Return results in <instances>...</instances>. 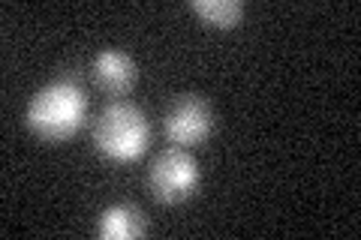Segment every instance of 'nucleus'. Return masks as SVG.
<instances>
[{
  "label": "nucleus",
  "instance_id": "nucleus-1",
  "mask_svg": "<svg viewBox=\"0 0 361 240\" xmlns=\"http://www.w3.org/2000/svg\"><path fill=\"white\" fill-rule=\"evenodd\" d=\"M87 118V94L78 78L63 75L54 78L27 106V127L33 135H39L42 141H70L73 135L85 127Z\"/></svg>",
  "mask_w": 361,
  "mask_h": 240
},
{
  "label": "nucleus",
  "instance_id": "nucleus-4",
  "mask_svg": "<svg viewBox=\"0 0 361 240\" xmlns=\"http://www.w3.org/2000/svg\"><path fill=\"white\" fill-rule=\"evenodd\" d=\"M214 130V111L208 106V99H202L196 94L178 96L172 106L166 108L163 118V135L175 147H193L202 144Z\"/></svg>",
  "mask_w": 361,
  "mask_h": 240
},
{
  "label": "nucleus",
  "instance_id": "nucleus-7",
  "mask_svg": "<svg viewBox=\"0 0 361 240\" xmlns=\"http://www.w3.org/2000/svg\"><path fill=\"white\" fill-rule=\"evenodd\" d=\"M190 9L217 30H235L244 18V4L238 0H190Z\"/></svg>",
  "mask_w": 361,
  "mask_h": 240
},
{
  "label": "nucleus",
  "instance_id": "nucleus-3",
  "mask_svg": "<svg viewBox=\"0 0 361 240\" xmlns=\"http://www.w3.org/2000/svg\"><path fill=\"white\" fill-rule=\"evenodd\" d=\"M202 184V171L193 153H187L184 147H166L154 156L148 168V187L151 196L160 204H180L187 201Z\"/></svg>",
  "mask_w": 361,
  "mask_h": 240
},
{
  "label": "nucleus",
  "instance_id": "nucleus-6",
  "mask_svg": "<svg viewBox=\"0 0 361 240\" xmlns=\"http://www.w3.org/2000/svg\"><path fill=\"white\" fill-rule=\"evenodd\" d=\"M97 234L106 237V240L142 237L145 234V213H142V208H135V204H130V201L111 204V208H106L103 213H99Z\"/></svg>",
  "mask_w": 361,
  "mask_h": 240
},
{
  "label": "nucleus",
  "instance_id": "nucleus-2",
  "mask_svg": "<svg viewBox=\"0 0 361 240\" xmlns=\"http://www.w3.org/2000/svg\"><path fill=\"white\" fill-rule=\"evenodd\" d=\"M94 144L111 163H135L151 144V123L139 106L115 99L94 120Z\"/></svg>",
  "mask_w": 361,
  "mask_h": 240
},
{
  "label": "nucleus",
  "instance_id": "nucleus-5",
  "mask_svg": "<svg viewBox=\"0 0 361 240\" xmlns=\"http://www.w3.org/2000/svg\"><path fill=\"white\" fill-rule=\"evenodd\" d=\"M90 78L99 90H106L111 96H123L130 94L139 82V66L130 54H123L118 49H106L90 61Z\"/></svg>",
  "mask_w": 361,
  "mask_h": 240
}]
</instances>
